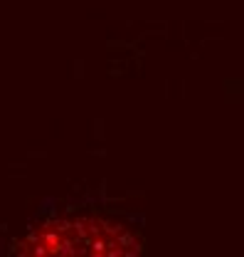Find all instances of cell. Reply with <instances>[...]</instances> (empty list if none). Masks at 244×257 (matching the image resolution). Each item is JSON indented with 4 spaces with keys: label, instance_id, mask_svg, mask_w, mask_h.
<instances>
[{
    "label": "cell",
    "instance_id": "1",
    "mask_svg": "<svg viewBox=\"0 0 244 257\" xmlns=\"http://www.w3.org/2000/svg\"><path fill=\"white\" fill-rule=\"evenodd\" d=\"M141 237L133 227L94 218V215H79V218H52L47 223H40L28 230L25 237L13 242V252L18 255H136L141 252Z\"/></svg>",
    "mask_w": 244,
    "mask_h": 257
}]
</instances>
